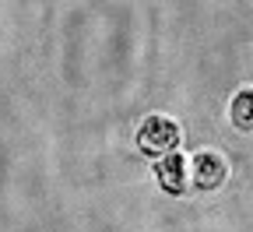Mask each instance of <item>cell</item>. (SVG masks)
Segmentation results:
<instances>
[{"label": "cell", "mask_w": 253, "mask_h": 232, "mask_svg": "<svg viewBox=\"0 0 253 232\" xmlns=\"http://www.w3.org/2000/svg\"><path fill=\"white\" fill-rule=\"evenodd\" d=\"M176 144H179V123L172 116L151 113V116L141 120V127H137V148L144 155L162 158V155H172Z\"/></svg>", "instance_id": "obj_1"}, {"label": "cell", "mask_w": 253, "mask_h": 232, "mask_svg": "<svg viewBox=\"0 0 253 232\" xmlns=\"http://www.w3.org/2000/svg\"><path fill=\"white\" fill-rule=\"evenodd\" d=\"M190 176H194V186L201 190H218L229 176V165L218 151H197L194 162H190Z\"/></svg>", "instance_id": "obj_2"}, {"label": "cell", "mask_w": 253, "mask_h": 232, "mask_svg": "<svg viewBox=\"0 0 253 232\" xmlns=\"http://www.w3.org/2000/svg\"><path fill=\"white\" fill-rule=\"evenodd\" d=\"M250 102H253V88L246 85L243 92H236L232 109H229V116H232V127H236V130H250Z\"/></svg>", "instance_id": "obj_4"}, {"label": "cell", "mask_w": 253, "mask_h": 232, "mask_svg": "<svg viewBox=\"0 0 253 232\" xmlns=\"http://www.w3.org/2000/svg\"><path fill=\"white\" fill-rule=\"evenodd\" d=\"M155 180L166 193H183L186 190V162L179 155H162L155 162Z\"/></svg>", "instance_id": "obj_3"}]
</instances>
